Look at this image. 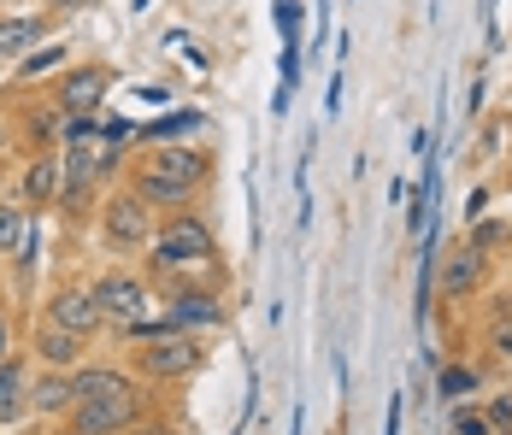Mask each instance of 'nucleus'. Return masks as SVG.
I'll list each match as a JSON object with an SVG mask.
<instances>
[{
    "instance_id": "1",
    "label": "nucleus",
    "mask_w": 512,
    "mask_h": 435,
    "mask_svg": "<svg viewBox=\"0 0 512 435\" xmlns=\"http://www.w3.org/2000/svg\"><path fill=\"white\" fill-rule=\"evenodd\" d=\"M142 259H148L154 277H195L206 265H218V236H212V224L195 206L189 212H165L154 224V247Z\"/></svg>"
},
{
    "instance_id": "2",
    "label": "nucleus",
    "mask_w": 512,
    "mask_h": 435,
    "mask_svg": "<svg viewBox=\"0 0 512 435\" xmlns=\"http://www.w3.org/2000/svg\"><path fill=\"white\" fill-rule=\"evenodd\" d=\"M201 365H206V341L201 336H165V341H136L124 371H130L136 383L165 388V383H189Z\"/></svg>"
},
{
    "instance_id": "3",
    "label": "nucleus",
    "mask_w": 512,
    "mask_h": 435,
    "mask_svg": "<svg viewBox=\"0 0 512 435\" xmlns=\"http://www.w3.org/2000/svg\"><path fill=\"white\" fill-rule=\"evenodd\" d=\"M154 224L159 218L124 189V183L101 200V247L112 253V259H136V253H148V247H154Z\"/></svg>"
},
{
    "instance_id": "4",
    "label": "nucleus",
    "mask_w": 512,
    "mask_h": 435,
    "mask_svg": "<svg viewBox=\"0 0 512 435\" xmlns=\"http://www.w3.org/2000/svg\"><path fill=\"white\" fill-rule=\"evenodd\" d=\"M142 412H148L142 383H124V388H112V394L77 400V406L65 412V424H71L77 435H124L130 424H142Z\"/></svg>"
},
{
    "instance_id": "5",
    "label": "nucleus",
    "mask_w": 512,
    "mask_h": 435,
    "mask_svg": "<svg viewBox=\"0 0 512 435\" xmlns=\"http://www.w3.org/2000/svg\"><path fill=\"white\" fill-rule=\"evenodd\" d=\"M89 294H95V306H101V318L112 324V330H124V324L148 318V306H154V283H148L142 271H130V265L101 271V277L89 283Z\"/></svg>"
},
{
    "instance_id": "6",
    "label": "nucleus",
    "mask_w": 512,
    "mask_h": 435,
    "mask_svg": "<svg viewBox=\"0 0 512 435\" xmlns=\"http://www.w3.org/2000/svg\"><path fill=\"white\" fill-rule=\"evenodd\" d=\"M224 300L218 289H201V283H189V277H177L171 294H165V324L177 330V336H206V330H224Z\"/></svg>"
},
{
    "instance_id": "7",
    "label": "nucleus",
    "mask_w": 512,
    "mask_h": 435,
    "mask_svg": "<svg viewBox=\"0 0 512 435\" xmlns=\"http://www.w3.org/2000/svg\"><path fill=\"white\" fill-rule=\"evenodd\" d=\"M106 95H112V65L101 59H83V65H71V71H59L53 77V112H65V118H77V112H101Z\"/></svg>"
},
{
    "instance_id": "8",
    "label": "nucleus",
    "mask_w": 512,
    "mask_h": 435,
    "mask_svg": "<svg viewBox=\"0 0 512 435\" xmlns=\"http://www.w3.org/2000/svg\"><path fill=\"white\" fill-rule=\"evenodd\" d=\"M42 324H59V330H71V336H95V330H106L101 306H95V294H89V283H65V289L48 294V312H42Z\"/></svg>"
},
{
    "instance_id": "9",
    "label": "nucleus",
    "mask_w": 512,
    "mask_h": 435,
    "mask_svg": "<svg viewBox=\"0 0 512 435\" xmlns=\"http://www.w3.org/2000/svg\"><path fill=\"white\" fill-rule=\"evenodd\" d=\"M483 283H489V253H483V247H471V242L448 247V259H442V271H436V294L460 306V300H471Z\"/></svg>"
},
{
    "instance_id": "10",
    "label": "nucleus",
    "mask_w": 512,
    "mask_h": 435,
    "mask_svg": "<svg viewBox=\"0 0 512 435\" xmlns=\"http://www.w3.org/2000/svg\"><path fill=\"white\" fill-rule=\"evenodd\" d=\"M142 165L159 171V177L189 183V189H206V183H212V153H206V147H189V142H154L142 153Z\"/></svg>"
},
{
    "instance_id": "11",
    "label": "nucleus",
    "mask_w": 512,
    "mask_h": 435,
    "mask_svg": "<svg viewBox=\"0 0 512 435\" xmlns=\"http://www.w3.org/2000/svg\"><path fill=\"white\" fill-rule=\"evenodd\" d=\"M124 189L136 194L154 218H165V212H189V206L201 200V189H189V183H177V177H159V171H148V165H130Z\"/></svg>"
},
{
    "instance_id": "12",
    "label": "nucleus",
    "mask_w": 512,
    "mask_h": 435,
    "mask_svg": "<svg viewBox=\"0 0 512 435\" xmlns=\"http://www.w3.org/2000/svg\"><path fill=\"white\" fill-rule=\"evenodd\" d=\"M59 183H65L59 153H30V165H24V177H18V206H24L30 218L48 212V206H59Z\"/></svg>"
},
{
    "instance_id": "13",
    "label": "nucleus",
    "mask_w": 512,
    "mask_h": 435,
    "mask_svg": "<svg viewBox=\"0 0 512 435\" xmlns=\"http://www.w3.org/2000/svg\"><path fill=\"white\" fill-rule=\"evenodd\" d=\"M71 406H77L71 371H42V377H30V412H36V418L65 424V412H71Z\"/></svg>"
},
{
    "instance_id": "14",
    "label": "nucleus",
    "mask_w": 512,
    "mask_h": 435,
    "mask_svg": "<svg viewBox=\"0 0 512 435\" xmlns=\"http://www.w3.org/2000/svg\"><path fill=\"white\" fill-rule=\"evenodd\" d=\"M48 24H53V12H18V18H0V65L24 59V53L48 36Z\"/></svg>"
},
{
    "instance_id": "15",
    "label": "nucleus",
    "mask_w": 512,
    "mask_h": 435,
    "mask_svg": "<svg viewBox=\"0 0 512 435\" xmlns=\"http://www.w3.org/2000/svg\"><path fill=\"white\" fill-rule=\"evenodd\" d=\"M36 359H42V371H77L83 365V336H71V330H59V324H36Z\"/></svg>"
},
{
    "instance_id": "16",
    "label": "nucleus",
    "mask_w": 512,
    "mask_h": 435,
    "mask_svg": "<svg viewBox=\"0 0 512 435\" xmlns=\"http://www.w3.org/2000/svg\"><path fill=\"white\" fill-rule=\"evenodd\" d=\"M30 412V371L24 359H0V430H12Z\"/></svg>"
},
{
    "instance_id": "17",
    "label": "nucleus",
    "mask_w": 512,
    "mask_h": 435,
    "mask_svg": "<svg viewBox=\"0 0 512 435\" xmlns=\"http://www.w3.org/2000/svg\"><path fill=\"white\" fill-rule=\"evenodd\" d=\"M477 388H483V371L465 365V359H454V365L436 371V394H442V406H460V400H471Z\"/></svg>"
},
{
    "instance_id": "18",
    "label": "nucleus",
    "mask_w": 512,
    "mask_h": 435,
    "mask_svg": "<svg viewBox=\"0 0 512 435\" xmlns=\"http://www.w3.org/2000/svg\"><path fill=\"white\" fill-rule=\"evenodd\" d=\"M30 212L18 206V200H0V259H12L18 247H24V236H30Z\"/></svg>"
},
{
    "instance_id": "19",
    "label": "nucleus",
    "mask_w": 512,
    "mask_h": 435,
    "mask_svg": "<svg viewBox=\"0 0 512 435\" xmlns=\"http://www.w3.org/2000/svg\"><path fill=\"white\" fill-rule=\"evenodd\" d=\"M59 124H65V112H53V106H36V112L24 118L30 153H48V147H59Z\"/></svg>"
},
{
    "instance_id": "20",
    "label": "nucleus",
    "mask_w": 512,
    "mask_h": 435,
    "mask_svg": "<svg viewBox=\"0 0 512 435\" xmlns=\"http://www.w3.org/2000/svg\"><path fill=\"white\" fill-rule=\"evenodd\" d=\"M448 435H495L489 418H483V400H460L448 406Z\"/></svg>"
},
{
    "instance_id": "21",
    "label": "nucleus",
    "mask_w": 512,
    "mask_h": 435,
    "mask_svg": "<svg viewBox=\"0 0 512 435\" xmlns=\"http://www.w3.org/2000/svg\"><path fill=\"white\" fill-rule=\"evenodd\" d=\"M59 59H71L65 48H48V53H24V65H18V77L30 83V77H42V71H59Z\"/></svg>"
},
{
    "instance_id": "22",
    "label": "nucleus",
    "mask_w": 512,
    "mask_h": 435,
    "mask_svg": "<svg viewBox=\"0 0 512 435\" xmlns=\"http://www.w3.org/2000/svg\"><path fill=\"white\" fill-rule=\"evenodd\" d=\"M483 418H489V430H512V388L483 400Z\"/></svg>"
},
{
    "instance_id": "23",
    "label": "nucleus",
    "mask_w": 512,
    "mask_h": 435,
    "mask_svg": "<svg viewBox=\"0 0 512 435\" xmlns=\"http://www.w3.org/2000/svg\"><path fill=\"white\" fill-rule=\"evenodd\" d=\"M489 353H495L501 365H512V318H495V330H489Z\"/></svg>"
},
{
    "instance_id": "24",
    "label": "nucleus",
    "mask_w": 512,
    "mask_h": 435,
    "mask_svg": "<svg viewBox=\"0 0 512 435\" xmlns=\"http://www.w3.org/2000/svg\"><path fill=\"white\" fill-rule=\"evenodd\" d=\"M124 435H183V430H177L171 418H142V424H130Z\"/></svg>"
},
{
    "instance_id": "25",
    "label": "nucleus",
    "mask_w": 512,
    "mask_h": 435,
    "mask_svg": "<svg viewBox=\"0 0 512 435\" xmlns=\"http://www.w3.org/2000/svg\"><path fill=\"white\" fill-rule=\"evenodd\" d=\"M12 336H18V330H12V312H6V300H0V359H12Z\"/></svg>"
},
{
    "instance_id": "26",
    "label": "nucleus",
    "mask_w": 512,
    "mask_h": 435,
    "mask_svg": "<svg viewBox=\"0 0 512 435\" xmlns=\"http://www.w3.org/2000/svg\"><path fill=\"white\" fill-rule=\"evenodd\" d=\"M48 435H77V430H71V424H53V430Z\"/></svg>"
},
{
    "instance_id": "27",
    "label": "nucleus",
    "mask_w": 512,
    "mask_h": 435,
    "mask_svg": "<svg viewBox=\"0 0 512 435\" xmlns=\"http://www.w3.org/2000/svg\"><path fill=\"white\" fill-rule=\"evenodd\" d=\"M507 318H512V277H507Z\"/></svg>"
},
{
    "instance_id": "28",
    "label": "nucleus",
    "mask_w": 512,
    "mask_h": 435,
    "mask_svg": "<svg viewBox=\"0 0 512 435\" xmlns=\"http://www.w3.org/2000/svg\"><path fill=\"white\" fill-rule=\"evenodd\" d=\"M0 200H6V171H0Z\"/></svg>"
},
{
    "instance_id": "29",
    "label": "nucleus",
    "mask_w": 512,
    "mask_h": 435,
    "mask_svg": "<svg viewBox=\"0 0 512 435\" xmlns=\"http://www.w3.org/2000/svg\"><path fill=\"white\" fill-rule=\"evenodd\" d=\"M507 183H512V159H507Z\"/></svg>"
},
{
    "instance_id": "30",
    "label": "nucleus",
    "mask_w": 512,
    "mask_h": 435,
    "mask_svg": "<svg viewBox=\"0 0 512 435\" xmlns=\"http://www.w3.org/2000/svg\"><path fill=\"white\" fill-rule=\"evenodd\" d=\"M0 435H24V430H0Z\"/></svg>"
},
{
    "instance_id": "31",
    "label": "nucleus",
    "mask_w": 512,
    "mask_h": 435,
    "mask_svg": "<svg viewBox=\"0 0 512 435\" xmlns=\"http://www.w3.org/2000/svg\"><path fill=\"white\" fill-rule=\"evenodd\" d=\"M495 435H512V430H495Z\"/></svg>"
}]
</instances>
